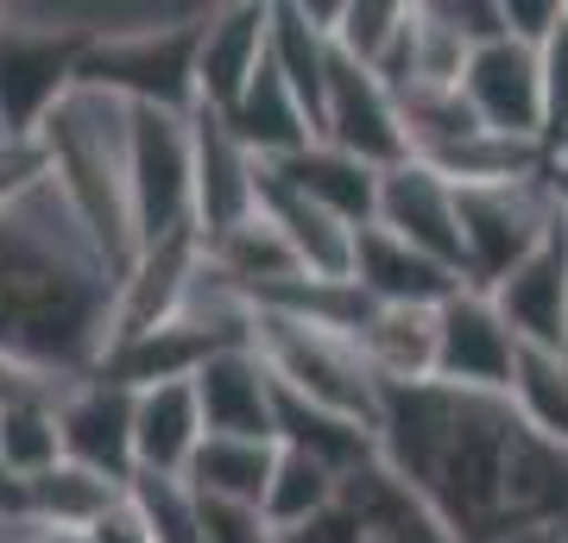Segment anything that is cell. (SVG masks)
Returning <instances> with one entry per match:
<instances>
[{
  "label": "cell",
  "mask_w": 568,
  "mask_h": 543,
  "mask_svg": "<svg viewBox=\"0 0 568 543\" xmlns=\"http://www.w3.org/2000/svg\"><path fill=\"white\" fill-rule=\"evenodd\" d=\"M379 462L455 531V543H499L525 524L568 519V449L537 436L518 404L493 392H386Z\"/></svg>",
  "instance_id": "6da1fadb"
},
{
  "label": "cell",
  "mask_w": 568,
  "mask_h": 543,
  "mask_svg": "<svg viewBox=\"0 0 568 543\" xmlns=\"http://www.w3.org/2000/svg\"><path fill=\"white\" fill-rule=\"evenodd\" d=\"M253 348L265 354L278 392L316 404L328 418H347L379 436L386 423V385L366 366L361 342L342 335V329H323V322L284 316V310H253Z\"/></svg>",
  "instance_id": "7a4b0ae2"
},
{
  "label": "cell",
  "mask_w": 568,
  "mask_h": 543,
  "mask_svg": "<svg viewBox=\"0 0 568 543\" xmlns=\"http://www.w3.org/2000/svg\"><path fill=\"white\" fill-rule=\"evenodd\" d=\"M133 222H140V253L145 247L190 234V108L171 101H140L133 108Z\"/></svg>",
  "instance_id": "3957f363"
},
{
  "label": "cell",
  "mask_w": 568,
  "mask_h": 543,
  "mask_svg": "<svg viewBox=\"0 0 568 543\" xmlns=\"http://www.w3.org/2000/svg\"><path fill=\"white\" fill-rule=\"evenodd\" d=\"M462 197V247H467V284H493L506 279L511 265L525 260L530 247L549 234V222L562 215L556 183H506V190H455Z\"/></svg>",
  "instance_id": "277c9868"
},
{
  "label": "cell",
  "mask_w": 568,
  "mask_h": 543,
  "mask_svg": "<svg viewBox=\"0 0 568 543\" xmlns=\"http://www.w3.org/2000/svg\"><path fill=\"white\" fill-rule=\"evenodd\" d=\"M323 140L354 152L373 171H398L410 159V133H405V108L379 70L354 63L347 51L328 58V89H323Z\"/></svg>",
  "instance_id": "5b68a950"
},
{
  "label": "cell",
  "mask_w": 568,
  "mask_h": 543,
  "mask_svg": "<svg viewBox=\"0 0 568 543\" xmlns=\"http://www.w3.org/2000/svg\"><path fill=\"white\" fill-rule=\"evenodd\" d=\"M284 543H455V531L386 462H366L361 474H347L328 519H316Z\"/></svg>",
  "instance_id": "8992f818"
},
{
  "label": "cell",
  "mask_w": 568,
  "mask_h": 543,
  "mask_svg": "<svg viewBox=\"0 0 568 543\" xmlns=\"http://www.w3.org/2000/svg\"><path fill=\"white\" fill-rule=\"evenodd\" d=\"M246 215H260V159L227 114L190 101V222L203 241H215Z\"/></svg>",
  "instance_id": "52a82bcc"
},
{
  "label": "cell",
  "mask_w": 568,
  "mask_h": 543,
  "mask_svg": "<svg viewBox=\"0 0 568 543\" xmlns=\"http://www.w3.org/2000/svg\"><path fill=\"white\" fill-rule=\"evenodd\" d=\"M518 354H525V342L511 335V322L499 316V303H493L480 284H462V291L443 303V329H436V380L429 385L511 399Z\"/></svg>",
  "instance_id": "ba28073f"
},
{
  "label": "cell",
  "mask_w": 568,
  "mask_h": 543,
  "mask_svg": "<svg viewBox=\"0 0 568 543\" xmlns=\"http://www.w3.org/2000/svg\"><path fill=\"white\" fill-rule=\"evenodd\" d=\"M467 108L480 114L487 133L499 140H530L549 145V101H544V58L518 39H493L467 58L462 77Z\"/></svg>",
  "instance_id": "9c48e42d"
},
{
  "label": "cell",
  "mask_w": 568,
  "mask_h": 543,
  "mask_svg": "<svg viewBox=\"0 0 568 543\" xmlns=\"http://www.w3.org/2000/svg\"><path fill=\"white\" fill-rule=\"evenodd\" d=\"M133 404L140 392L108 373H82L58 404V430H63V462L95 467L108 481L133 486L140 455H133Z\"/></svg>",
  "instance_id": "30bf717a"
},
{
  "label": "cell",
  "mask_w": 568,
  "mask_h": 543,
  "mask_svg": "<svg viewBox=\"0 0 568 543\" xmlns=\"http://www.w3.org/2000/svg\"><path fill=\"white\" fill-rule=\"evenodd\" d=\"M487 298L499 303V316L511 322V335L525 348L568 354V215L549 222V234L493 284Z\"/></svg>",
  "instance_id": "8fae6325"
},
{
  "label": "cell",
  "mask_w": 568,
  "mask_h": 543,
  "mask_svg": "<svg viewBox=\"0 0 568 543\" xmlns=\"http://www.w3.org/2000/svg\"><path fill=\"white\" fill-rule=\"evenodd\" d=\"M272 58V7H209L203 32H196V63H190V82H196V101L215 108V114H234L241 95L253 89V77Z\"/></svg>",
  "instance_id": "7c38bea8"
},
{
  "label": "cell",
  "mask_w": 568,
  "mask_h": 543,
  "mask_svg": "<svg viewBox=\"0 0 568 543\" xmlns=\"http://www.w3.org/2000/svg\"><path fill=\"white\" fill-rule=\"evenodd\" d=\"M196 404H203L209 436H253V443H278V380L253 342L222 348L215 361L196 373Z\"/></svg>",
  "instance_id": "4fadbf2b"
},
{
  "label": "cell",
  "mask_w": 568,
  "mask_h": 543,
  "mask_svg": "<svg viewBox=\"0 0 568 543\" xmlns=\"http://www.w3.org/2000/svg\"><path fill=\"white\" fill-rule=\"evenodd\" d=\"M379 228H392L398 241H410L417 253L455 265L467 279V247H462V197L443 171L429 164H398L386 171V190H379Z\"/></svg>",
  "instance_id": "5bb4252c"
},
{
  "label": "cell",
  "mask_w": 568,
  "mask_h": 543,
  "mask_svg": "<svg viewBox=\"0 0 568 543\" xmlns=\"http://www.w3.org/2000/svg\"><path fill=\"white\" fill-rule=\"evenodd\" d=\"M260 215L284 234V247L297 253L304 279H328L342 284L354 279V247H361V228L342 222L335 209L310 202L291 178H278L272 164H260Z\"/></svg>",
  "instance_id": "9a60e30c"
},
{
  "label": "cell",
  "mask_w": 568,
  "mask_h": 543,
  "mask_svg": "<svg viewBox=\"0 0 568 543\" xmlns=\"http://www.w3.org/2000/svg\"><path fill=\"white\" fill-rule=\"evenodd\" d=\"M203 443H209V423H203V404H196V385L190 380L140 385V404H133V455H140V474L190 481V462H196Z\"/></svg>",
  "instance_id": "2e32d148"
},
{
  "label": "cell",
  "mask_w": 568,
  "mask_h": 543,
  "mask_svg": "<svg viewBox=\"0 0 568 543\" xmlns=\"http://www.w3.org/2000/svg\"><path fill=\"white\" fill-rule=\"evenodd\" d=\"M436 329H443V303H373L354 342L379 385L398 392V385L436 380Z\"/></svg>",
  "instance_id": "e0dca14e"
},
{
  "label": "cell",
  "mask_w": 568,
  "mask_h": 543,
  "mask_svg": "<svg viewBox=\"0 0 568 543\" xmlns=\"http://www.w3.org/2000/svg\"><path fill=\"white\" fill-rule=\"evenodd\" d=\"M354 284H361L373 303H448L462 291V272L443 260L417 253L410 241H398L392 228H361V247H354Z\"/></svg>",
  "instance_id": "ac0fdd59"
},
{
  "label": "cell",
  "mask_w": 568,
  "mask_h": 543,
  "mask_svg": "<svg viewBox=\"0 0 568 543\" xmlns=\"http://www.w3.org/2000/svg\"><path fill=\"white\" fill-rule=\"evenodd\" d=\"M272 171H278V178H291L310 202L335 209L342 222H354V228L379 222V190H386V171L361 164L354 152H342V145L316 140V145H304L297 159H278Z\"/></svg>",
  "instance_id": "d6986e66"
},
{
  "label": "cell",
  "mask_w": 568,
  "mask_h": 543,
  "mask_svg": "<svg viewBox=\"0 0 568 543\" xmlns=\"http://www.w3.org/2000/svg\"><path fill=\"white\" fill-rule=\"evenodd\" d=\"M342 486H347L342 467H328L323 455H310V449L278 443L272 493H265V519L278 524V537H297V531H310L316 519H328V512H335Z\"/></svg>",
  "instance_id": "ffe728a7"
},
{
  "label": "cell",
  "mask_w": 568,
  "mask_h": 543,
  "mask_svg": "<svg viewBox=\"0 0 568 543\" xmlns=\"http://www.w3.org/2000/svg\"><path fill=\"white\" fill-rule=\"evenodd\" d=\"M272 467H278V443H253V436H209L190 462V486L196 500H227V505H260L272 493Z\"/></svg>",
  "instance_id": "44dd1931"
},
{
  "label": "cell",
  "mask_w": 568,
  "mask_h": 543,
  "mask_svg": "<svg viewBox=\"0 0 568 543\" xmlns=\"http://www.w3.org/2000/svg\"><path fill=\"white\" fill-rule=\"evenodd\" d=\"M126 500L121 481H108L95 467H77V462H58L51 474L26 486V512L32 524H58V531H95V524Z\"/></svg>",
  "instance_id": "7402d4cb"
},
{
  "label": "cell",
  "mask_w": 568,
  "mask_h": 543,
  "mask_svg": "<svg viewBox=\"0 0 568 543\" xmlns=\"http://www.w3.org/2000/svg\"><path fill=\"white\" fill-rule=\"evenodd\" d=\"M410 20H417V0H347L342 32H335V51H347L354 63L392 77L398 58H405Z\"/></svg>",
  "instance_id": "603a6c76"
},
{
  "label": "cell",
  "mask_w": 568,
  "mask_h": 543,
  "mask_svg": "<svg viewBox=\"0 0 568 543\" xmlns=\"http://www.w3.org/2000/svg\"><path fill=\"white\" fill-rule=\"evenodd\" d=\"M58 462H63L58 404H13V411H0V467H7L13 481L32 486Z\"/></svg>",
  "instance_id": "cb8c5ba5"
},
{
  "label": "cell",
  "mask_w": 568,
  "mask_h": 543,
  "mask_svg": "<svg viewBox=\"0 0 568 543\" xmlns=\"http://www.w3.org/2000/svg\"><path fill=\"white\" fill-rule=\"evenodd\" d=\"M126 500H133V512L145 519L152 543H203V512H196L190 481H171V474H133Z\"/></svg>",
  "instance_id": "d4e9b609"
},
{
  "label": "cell",
  "mask_w": 568,
  "mask_h": 543,
  "mask_svg": "<svg viewBox=\"0 0 568 543\" xmlns=\"http://www.w3.org/2000/svg\"><path fill=\"white\" fill-rule=\"evenodd\" d=\"M196 493V486H190ZM203 512V543H284L278 524L265 519L260 505H227V500H196Z\"/></svg>",
  "instance_id": "484cf974"
},
{
  "label": "cell",
  "mask_w": 568,
  "mask_h": 543,
  "mask_svg": "<svg viewBox=\"0 0 568 543\" xmlns=\"http://www.w3.org/2000/svg\"><path fill=\"white\" fill-rule=\"evenodd\" d=\"M544 58V101H549V152L568 140V13L562 26L549 32V44L537 51Z\"/></svg>",
  "instance_id": "4316f807"
},
{
  "label": "cell",
  "mask_w": 568,
  "mask_h": 543,
  "mask_svg": "<svg viewBox=\"0 0 568 543\" xmlns=\"http://www.w3.org/2000/svg\"><path fill=\"white\" fill-rule=\"evenodd\" d=\"M499 13H506V39L530 44V51H544L549 32L562 26L568 0H499Z\"/></svg>",
  "instance_id": "83f0119b"
},
{
  "label": "cell",
  "mask_w": 568,
  "mask_h": 543,
  "mask_svg": "<svg viewBox=\"0 0 568 543\" xmlns=\"http://www.w3.org/2000/svg\"><path fill=\"white\" fill-rule=\"evenodd\" d=\"M89 543H152V531H145V519L133 512V500H121L95 531H89Z\"/></svg>",
  "instance_id": "f1b7e54d"
},
{
  "label": "cell",
  "mask_w": 568,
  "mask_h": 543,
  "mask_svg": "<svg viewBox=\"0 0 568 543\" xmlns=\"http://www.w3.org/2000/svg\"><path fill=\"white\" fill-rule=\"evenodd\" d=\"M499 543H568V519H544V524H525V531H511Z\"/></svg>",
  "instance_id": "f546056e"
},
{
  "label": "cell",
  "mask_w": 568,
  "mask_h": 543,
  "mask_svg": "<svg viewBox=\"0 0 568 543\" xmlns=\"http://www.w3.org/2000/svg\"><path fill=\"white\" fill-rule=\"evenodd\" d=\"M26 543H89V531H58V524H32Z\"/></svg>",
  "instance_id": "4dcf8cb0"
},
{
  "label": "cell",
  "mask_w": 568,
  "mask_h": 543,
  "mask_svg": "<svg viewBox=\"0 0 568 543\" xmlns=\"http://www.w3.org/2000/svg\"><path fill=\"white\" fill-rule=\"evenodd\" d=\"M549 183H556V202H562V215H568V171L562 164H549Z\"/></svg>",
  "instance_id": "1f68e13d"
}]
</instances>
